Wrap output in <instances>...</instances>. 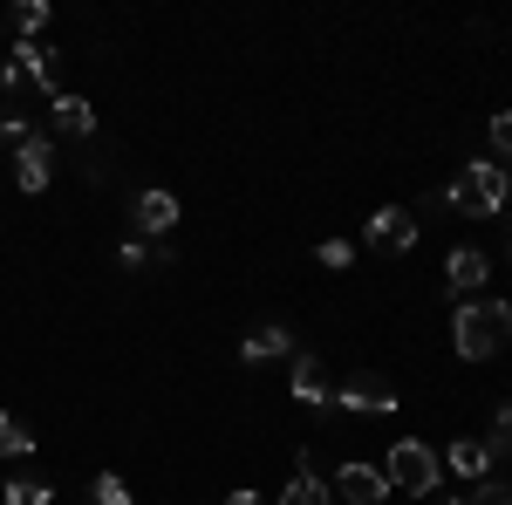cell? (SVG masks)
I'll list each match as a JSON object with an SVG mask.
<instances>
[{"label": "cell", "instance_id": "8", "mask_svg": "<svg viewBox=\"0 0 512 505\" xmlns=\"http://www.w3.org/2000/svg\"><path fill=\"white\" fill-rule=\"evenodd\" d=\"M444 280H451V294H465V301H478V287L492 280V260H485L478 246H458V253L444 260Z\"/></svg>", "mask_w": 512, "mask_h": 505}, {"label": "cell", "instance_id": "2", "mask_svg": "<svg viewBox=\"0 0 512 505\" xmlns=\"http://www.w3.org/2000/svg\"><path fill=\"white\" fill-rule=\"evenodd\" d=\"M506 192H512V171L492 164V157H478V164H465V171L444 185V205H458L465 219H499V212H506Z\"/></svg>", "mask_w": 512, "mask_h": 505}, {"label": "cell", "instance_id": "12", "mask_svg": "<svg viewBox=\"0 0 512 505\" xmlns=\"http://www.w3.org/2000/svg\"><path fill=\"white\" fill-rule=\"evenodd\" d=\"M171 226H178V198H171V192H137V233L164 239Z\"/></svg>", "mask_w": 512, "mask_h": 505}, {"label": "cell", "instance_id": "18", "mask_svg": "<svg viewBox=\"0 0 512 505\" xmlns=\"http://www.w3.org/2000/svg\"><path fill=\"white\" fill-rule=\"evenodd\" d=\"M123 267H171V246H151V239H123Z\"/></svg>", "mask_w": 512, "mask_h": 505}, {"label": "cell", "instance_id": "5", "mask_svg": "<svg viewBox=\"0 0 512 505\" xmlns=\"http://www.w3.org/2000/svg\"><path fill=\"white\" fill-rule=\"evenodd\" d=\"M335 403L355 410V417H390L396 410V389L383 376H349V383H335Z\"/></svg>", "mask_w": 512, "mask_h": 505}, {"label": "cell", "instance_id": "17", "mask_svg": "<svg viewBox=\"0 0 512 505\" xmlns=\"http://www.w3.org/2000/svg\"><path fill=\"white\" fill-rule=\"evenodd\" d=\"M0 505H55V485H41V478H7V485H0Z\"/></svg>", "mask_w": 512, "mask_h": 505}, {"label": "cell", "instance_id": "15", "mask_svg": "<svg viewBox=\"0 0 512 505\" xmlns=\"http://www.w3.org/2000/svg\"><path fill=\"white\" fill-rule=\"evenodd\" d=\"M267 355H294V328L267 321V328H253V335H246V362H267Z\"/></svg>", "mask_w": 512, "mask_h": 505}, {"label": "cell", "instance_id": "13", "mask_svg": "<svg viewBox=\"0 0 512 505\" xmlns=\"http://www.w3.org/2000/svg\"><path fill=\"white\" fill-rule=\"evenodd\" d=\"M328 499H335V492H328V485L315 478V465H308V451H301V458H294V485L280 492V505H328Z\"/></svg>", "mask_w": 512, "mask_h": 505}, {"label": "cell", "instance_id": "9", "mask_svg": "<svg viewBox=\"0 0 512 505\" xmlns=\"http://www.w3.org/2000/svg\"><path fill=\"white\" fill-rule=\"evenodd\" d=\"M7 62L21 69V82H35V89H48V103L62 96V89H55V55H48L41 41H14V48H7Z\"/></svg>", "mask_w": 512, "mask_h": 505}, {"label": "cell", "instance_id": "25", "mask_svg": "<svg viewBox=\"0 0 512 505\" xmlns=\"http://www.w3.org/2000/svg\"><path fill=\"white\" fill-rule=\"evenodd\" d=\"M0 137H14V144H21V137H28V123L14 117V110H0Z\"/></svg>", "mask_w": 512, "mask_h": 505}, {"label": "cell", "instance_id": "1", "mask_svg": "<svg viewBox=\"0 0 512 505\" xmlns=\"http://www.w3.org/2000/svg\"><path fill=\"white\" fill-rule=\"evenodd\" d=\"M512 335V301H458L451 314V349L465 362H492Z\"/></svg>", "mask_w": 512, "mask_h": 505}, {"label": "cell", "instance_id": "7", "mask_svg": "<svg viewBox=\"0 0 512 505\" xmlns=\"http://www.w3.org/2000/svg\"><path fill=\"white\" fill-rule=\"evenodd\" d=\"M362 239H369V246H390V253H410V246H417V219H410L403 205H383V212L362 226Z\"/></svg>", "mask_w": 512, "mask_h": 505}, {"label": "cell", "instance_id": "19", "mask_svg": "<svg viewBox=\"0 0 512 505\" xmlns=\"http://www.w3.org/2000/svg\"><path fill=\"white\" fill-rule=\"evenodd\" d=\"M485 451H492V465H499V458H512V403H499V410H492V437H485Z\"/></svg>", "mask_w": 512, "mask_h": 505}, {"label": "cell", "instance_id": "14", "mask_svg": "<svg viewBox=\"0 0 512 505\" xmlns=\"http://www.w3.org/2000/svg\"><path fill=\"white\" fill-rule=\"evenodd\" d=\"M444 465L458 471V478H485V471H492V451H485V437H458V444H451V458H444Z\"/></svg>", "mask_w": 512, "mask_h": 505}, {"label": "cell", "instance_id": "16", "mask_svg": "<svg viewBox=\"0 0 512 505\" xmlns=\"http://www.w3.org/2000/svg\"><path fill=\"white\" fill-rule=\"evenodd\" d=\"M0 458H35V430L0 410Z\"/></svg>", "mask_w": 512, "mask_h": 505}, {"label": "cell", "instance_id": "11", "mask_svg": "<svg viewBox=\"0 0 512 505\" xmlns=\"http://www.w3.org/2000/svg\"><path fill=\"white\" fill-rule=\"evenodd\" d=\"M48 123H55L62 137H96V110H89V96H69V89L48 103Z\"/></svg>", "mask_w": 512, "mask_h": 505}, {"label": "cell", "instance_id": "27", "mask_svg": "<svg viewBox=\"0 0 512 505\" xmlns=\"http://www.w3.org/2000/svg\"><path fill=\"white\" fill-rule=\"evenodd\" d=\"M444 505H465V499H444Z\"/></svg>", "mask_w": 512, "mask_h": 505}, {"label": "cell", "instance_id": "22", "mask_svg": "<svg viewBox=\"0 0 512 505\" xmlns=\"http://www.w3.org/2000/svg\"><path fill=\"white\" fill-rule=\"evenodd\" d=\"M465 505H512V485H499V478H478L472 492H465Z\"/></svg>", "mask_w": 512, "mask_h": 505}, {"label": "cell", "instance_id": "24", "mask_svg": "<svg viewBox=\"0 0 512 505\" xmlns=\"http://www.w3.org/2000/svg\"><path fill=\"white\" fill-rule=\"evenodd\" d=\"M492 151L512 164V110H492Z\"/></svg>", "mask_w": 512, "mask_h": 505}, {"label": "cell", "instance_id": "10", "mask_svg": "<svg viewBox=\"0 0 512 505\" xmlns=\"http://www.w3.org/2000/svg\"><path fill=\"white\" fill-rule=\"evenodd\" d=\"M383 492H390V485H383V471H376V465H342V471H335V499H349V505H376Z\"/></svg>", "mask_w": 512, "mask_h": 505}, {"label": "cell", "instance_id": "21", "mask_svg": "<svg viewBox=\"0 0 512 505\" xmlns=\"http://www.w3.org/2000/svg\"><path fill=\"white\" fill-rule=\"evenodd\" d=\"M89 505H130V485H123L117 471H103V478H96V492H89Z\"/></svg>", "mask_w": 512, "mask_h": 505}, {"label": "cell", "instance_id": "6", "mask_svg": "<svg viewBox=\"0 0 512 505\" xmlns=\"http://www.w3.org/2000/svg\"><path fill=\"white\" fill-rule=\"evenodd\" d=\"M294 396L308 403V410H328L335 403V383H328V362L315 349H294Z\"/></svg>", "mask_w": 512, "mask_h": 505}, {"label": "cell", "instance_id": "4", "mask_svg": "<svg viewBox=\"0 0 512 505\" xmlns=\"http://www.w3.org/2000/svg\"><path fill=\"white\" fill-rule=\"evenodd\" d=\"M14 178H21V192H48V185H55V137H48V130H28V137H21Z\"/></svg>", "mask_w": 512, "mask_h": 505}, {"label": "cell", "instance_id": "23", "mask_svg": "<svg viewBox=\"0 0 512 505\" xmlns=\"http://www.w3.org/2000/svg\"><path fill=\"white\" fill-rule=\"evenodd\" d=\"M315 260H321V267H349V260H355V246H349V239H321V246H315Z\"/></svg>", "mask_w": 512, "mask_h": 505}, {"label": "cell", "instance_id": "3", "mask_svg": "<svg viewBox=\"0 0 512 505\" xmlns=\"http://www.w3.org/2000/svg\"><path fill=\"white\" fill-rule=\"evenodd\" d=\"M383 485L390 492H437V451L424 437H396L383 458Z\"/></svg>", "mask_w": 512, "mask_h": 505}, {"label": "cell", "instance_id": "26", "mask_svg": "<svg viewBox=\"0 0 512 505\" xmlns=\"http://www.w3.org/2000/svg\"><path fill=\"white\" fill-rule=\"evenodd\" d=\"M226 505H267L260 492H226Z\"/></svg>", "mask_w": 512, "mask_h": 505}, {"label": "cell", "instance_id": "20", "mask_svg": "<svg viewBox=\"0 0 512 505\" xmlns=\"http://www.w3.org/2000/svg\"><path fill=\"white\" fill-rule=\"evenodd\" d=\"M7 21H14V28H21V41H35L41 28H48V7H41V0H21V7H14V14H7Z\"/></svg>", "mask_w": 512, "mask_h": 505}]
</instances>
